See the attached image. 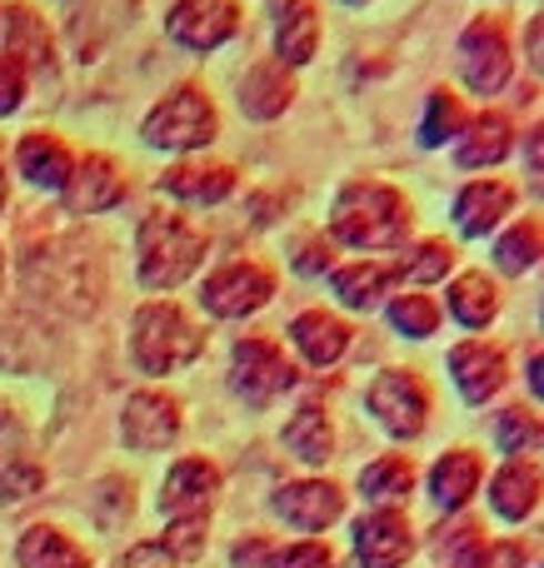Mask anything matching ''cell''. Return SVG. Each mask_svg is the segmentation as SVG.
Wrapping results in <instances>:
<instances>
[{"label": "cell", "instance_id": "12", "mask_svg": "<svg viewBox=\"0 0 544 568\" xmlns=\"http://www.w3.org/2000/svg\"><path fill=\"white\" fill-rule=\"evenodd\" d=\"M60 195H66L70 215H100V210H115L125 200V175H120V165L110 155H85L75 160Z\"/></svg>", "mask_w": 544, "mask_h": 568}, {"label": "cell", "instance_id": "11", "mask_svg": "<svg viewBox=\"0 0 544 568\" xmlns=\"http://www.w3.org/2000/svg\"><path fill=\"white\" fill-rule=\"evenodd\" d=\"M220 494V469L210 459H180L165 474V489H160V514L170 524L175 519H205L210 504Z\"/></svg>", "mask_w": 544, "mask_h": 568}, {"label": "cell", "instance_id": "46", "mask_svg": "<svg viewBox=\"0 0 544 568\" xmlns=\"http://www.w3.org/2000/svg\"><path fill=\"white\" fill-rule=\"evenodd\" d=\"M340 6H365V0H340Z\"/></svg>", "mask_w": 544, "mask_h": 568}, {"label": "cell", "instance_id": "27", "mask_svg": "<svg viewBox=\"0 0 544 568\" xmlns=\"http://www.w3.org/2000/svg\"><path fill=\"white\" fill-rule=\"evenodd\" d=\"M16 564L20 568H90V554L75 539H66L60 529H50V524H36V529L20 534Z\"/></svg>", "mask_w": 544, "mask_h": 568}, {"label": "cell", "instance_id": "17", "mask_svg": "<svg viewBox=\"0 0 544 568\" xmlns=\"http://www.w3.org/2000/svg\"><path fill=\"white\" fill-rule=\"evenodd\" d=\"M46 469L30 454V439L10 414H0V504H20L30 494H40Z\"/></svg>", "mask_w": 544, "mask_h": 568}, {"label": "cell", "instance_id": "19", "mask_svg": "<svg viewBox=\"0 0 544 568\" xmlns=\"http://www.w3.org/2000/svg\"><path fill=\"white\" fill-rule=\"evenodd\" d=\"M16 165L36 190H66L70 170H75V150L60 135H50V130H30L16 145Z\"/></svg>", "mask_w": 544, "mask_h": 568}, {"label": "cell", "instance_id": "16", "mask_svg": "<svg viewBox=\"0 0 544 568\" xmlns=\"http://www.w3.org/2000/svg\"><path fill=\"white\" fill-rule=\"evenodd\" d=\"M410 549H415V539H410V519L395 509H375L360 519L355 529V554L365 568H400L410 559Z\"/></svg>", "mask_w": 544, "mask_h": 568}, {"label": "cell", "instance_id": "7", "mask_svg": "<svg viewBox=\"0 0 544 568\" xmlns=\"http://www.w3.org/2000/svg\"><path fill=\"white\" fill-rule=\"evenodd\" d=\"M270 294H275V275L260 260H230L200 284V304L215 320H245V314L265 310Z\"/></svg>", "mask_w": 544, "mask_h": 568}, {"label": "cell", "instance_id": "29", "mask_svg": "<svg viewBox=\"0 0 544 568\" xmlns=\"http://www.w3.org/2000/svg\"><path fill=\"white\" fill-rule=\"evenodd\" d=\"M285 449L295 454V459H305V464H325L330 459V449H335V429H330V419L315 409V404H305V409L290 414Z\"/></svg>", "mask_w": 544, "mask_h": 568}, {"label": "cell", "instance_id": "6", "mask_svg": "<svg viewBox=\"0 0 544 568\" xmlns=\"http://www.w3.org/2000/svg\"><path fill=\"white\" fill-rule=\"evenodd\" d=\"M290 384H295V364L285 359V349L275 339L250 334V339L235 344V354H230V389L245 404H270Z\"/></svg>", "mask_w": 544, "mask_h": 568}, {"label": "cell", "instance_id": "43", "mask_svg": "<svg viewBox=\"0 0 544 568\" xmlns=\"http://www.w3.org/2000/svg\"><path fill=\"white\" fill-rule=\"evenodd\" d=\"M530 389L540 394V354H530Z\"/></svg>", "mask_w": 544, "mask_h": 568}, {"label": "cell", "instance_id": "24", "mask_svg": "<svg viewBox=\"0 0 544 568\" xmlns=\"http://www.w3.org/2000/svg\"><path fill=\"white\" fill-rule=\"evenodd\" d=\"M290 339H295V349L305 354V364L330 369V364L350 349V324L335 320V314H325V310H305V314H295V324H290Z\"/></svg>", "mask_w": 544, "mask_h": 568}, {"label": "cell", "instance_id": "2", "mask_svg": "<svg viewBox=\"0 0 544 568\" xmlns=\"http://www.w3.org/2000/svg\"><path fill=\"white\" fill-rule=\"evenodd\" d=\"M210 235L195 220L175 215V210H155L140 220L135 235V260H140V284L145 290H175L205 265Z\"/></svg>", "mask_w": 544, "mask_h": 568}, {"label": "cell", "instance_id": "40", "mask_svg": "<svg viewBox=\"0 0 544 568\" xmlns=\"http://www.w3.org/2000/svg\"><path fill=\"white\" fill-rule=\"evenodd\" d=\"M275 568H335L325 544H295V549L275 554Z\"/></svg>", "mask_w": 544, "mask_h": 568}, {"label": "cell", "instance_id": "23", "mask_svg": "<svg viewBox=\"0 0 544 568\" xmlns=\"http://www.w3.org/2000/svg\"><path fill=\"white\" fill-rule=\"evenodd\" d=\"M290 100H295V80H290V65H280V60H260V65H250L245 80H240V110H245L250 120L285 115Z\"/></svg>", "mask_w": 544, "mask_h": 568}, {"label": "cell", "instance_id": "8", "mask_svg": "<svg viewBox=\"0 0 544 568\" xmlns=\"http://www.w3.org/2000/svg\"><path fill=\"white\" fill-rule=\"evenodd\" d=\"M370 414L385 424L395 439H420L430 419V389L415 369H385L365 394Z\"/></svg>", "mask_w": 544, "mask_h": 568}, {"label": "cell", "instance_id": "33", "mask_svg": "<svg viewBox=\"0 0 544 568\" xmlns=\"http://www.w3.org/2000/svg\"><path fill=\"white\" fill-rule=\"evenodd\" d=\"M540 250H544V225H540V215H525L500 235L495 265L505 270V275H525V270L540 265Z\"/></svg>", "mask_w": 544, "mask_h": 568}, {"label": "cell", "instance_id": "9", "mask_svg": "<svg viewBox=\"0 0 544 568\" xmlns=\"http://www.w3.org/2000/svg\"><path fill=\"white\" fill-rule=\"evenodd\" d=\"M165 30L175 45L185 50H220L240 30V6L235 0H175L165 16Z\"/></svg>", "mask_w": 544, "mask_h": 568}, {"label": "cell", "instance_id": "31", "mask_svg": "<svg viewBox=\"0 0 544 568\" xmlns=\"http://www.w3.org/2000/svg\"><path fill=\"white\" fill-rule=\"evenodd\" d=\"M330 290L340 294L345 310H375L380 294L390 290V270L375 265V260H360V265H345L330 275Z\"/></svg>", "mask_w": 544, "mask_h": 568}, {"label": "cell", "instance_id": "32", "mask_svg": "<svg viewBox=\"0 0 544 568\" xmlns=\"http://www.w3.org/2000/svg\"><path fill=\"white\" fill-rule=\"evenodd\" d=\"M410 489H415V464H410L405 454H385V459H375L370 469H360V494H365L370 504L410 499Z\"/></svg>", "mask_w": 544, "mask_h": 568}, {"label": "cell", "instance_id": "35", "mask_svg": "<svg viewBox=\"0 0 544 568\" xmlns=\"http://www.w3.org/2000/svg\"><path fill=\"white\" fill-rule=\"evenodd\" d=\"M450 270H455V250H450L445 240H420L415 250L400 255V275L415 284H435V280H445Z\"/></svg>", "mask_w": 544, "mask_h": 568}, {"label": "cell", "instance_id": "28", "mask_svg": "<svg viewBox=\"0 0 544 568\" xmlns=\"http://www.w3.org/2000/svg\"><path fill=\"white\" fill-rule=\"evenodd\" d=\"M445 300H450V314H455L465 329H485V324L500 314V290H495V280H490L485 270L460 275L455 284H450Z\"/></svg>", "mask_w": 544, "mask_h": 568}, {"label": "cell", "instance_id": "4", "mask_svg": "<svg viewBox=\"0 0 544 568\" xmlns=\"http://www.w3.org/2000/svg\"><path fill=\"white\" fill-rule=\"evenodd\" d=\"M215 135H220V110L200 85H175L140 125V140L150 150H170V155L205 150Z\"/></svg>", "mask_w": 544, "mask_h": 568}, {"label": "cell", "instance_id": "37", "mask_svg": "<svg viewBox=\"0 0 544 568\" xmlns=\"http://www.w3.org/2000/svg\"><path fill=\"white\" fill-rule=\"evenodd\" d=\"M495 444L505 454H525L540 444V414L535 409H505L495 414Z\"/></svg>", "mask_w": 544, "mask_h": 568}, {"label": "cell", "instance_id": "26", "mask_svg": "<svg viewBox=\"0 0 544 568\" xmlns=\"http://www.w3.org/2000/svg\"><path fill=\"white\" fill-rule=\"evenodd\" d=\"M490 504H495L500 519L525 524L540 504V464L535 459H510L505 469L495 474V484H490Z\"/></svg>", "mask_w": 544, "mask_h": 568}, {"label": "cell", "instance_id": "44", "mask_svg": "<svg viewBox=\"0 0 544 568\" xmlns=\"http://www.w3.org/2000/svg\"><path fill=\"white\" fill-rule=\"evenodd\" d=\"M6 200H10V185H6V165H0V210H6Z\"/></svg>", "mask_w": 544, "mask_h": 568}, {"label": "cell", "instance_id": "25", "mask_svg": "<svg viewBox=\"0 0 544 568\" xmlns=\"http://www.w3.org/2000/svg\"><path fill=\"white\" fill-rule=\"evenodd\" d=\"M480 479H485V464H480V454L475 449H450L445 459L430 469V494H435V504L445 514H455V509H465V504L475 499Z\"/></svg>", "mask_w": 544, "mask_h": 568}, {"label": "cell", "instance_id": "5", "mask_svg": "<svg viewBox=\"0 0 544 568\" xmlns=\"http://www.w3.org/2000/svg\"><path fill=\"white\" fill-rule=\"evenodd\" d=\"M460 75L475 95H500L510 85V70H515V55H510V36L495 16H480L465 26L460 36Z\"/></svg>", "mask_w": 544, "mask_h": 568}, {"label": "cell", "instance_id": "42", "mask_svg": "<svg viewBox=\"0 0 544 568\" xmlns=\"http://www.w3.org/2000/svg\"><path fill=\"white\" fill-rule=\"evenodd\" d=\"M295 270L300 275H320V270H330V240L310 235L305 245H300V255H295Z\"/></svg>", "mask_w": 544, "mask_h": 568}, {"label": "cell", "instance_id": "15", "mask_svg": "<svg viewBox=\"0 0 544 568\" xmlns=\"http://www.w3.org/2000/svg\"><path fill=\"white\" fill-rule=\"evenodd\" d=\"M235 165H220V160H185V165L160 175V195H175L185 205H220L235 195Z\"/></svg>", "mask_w": 544, "mask_h": 568}, {"label": "cell", "instance_id": "22", "mask_svg": "<svg viewBox=\"0 0 544 568\" xmlns=\"http://www.w3.org/2000/svg\"><path fill=\"white\" fill-rule=\"evenodd\" d=\"M0 50H6V55H16L26 70L30 65L46 70V60H50L46 20H40L30 6H20V0H0Z\"/></svg>", "mask_w": 544, "mask_h": 568}, {"label": "cell", "instance_id": "45", "mask_svg": "<svg viewBox=\"0 0 544 568\" xmlns=\"http://www.w3.org/2000/svg\"><path fill=\"white\" fill-rule=\"evenodd\" d=\"M0 275H6V250H0Z\"/></svg>", "mask_w": 544, "mask_h": 568}, {"label": "cell", "instance_id": "39", "mask_svg": "<svg viewBox=\"0 0 544 568\" xmlns=\"http://www.w3.org/2000/svg\"><path fill=\"white\" fill-rule=\"evenodd\" d=\"M165 549L175 554V564L195 559V554L205 549V519H175L170 524V534H165Z\"/></svg>", "mask_w": 544, "mask_h": 568}, {"label": "cell", "instance_id": "3", "mask_svg": "<svg viewBox=\"0 0 544 568\" xmlns=\"http://www.w3.org/2000/svg\"><path fill=\"white\" fill-rule=\"evenodd\" d=\"M205 349V334L190 320L180 304L170 300H150L135 310V324H130V354L145 374H175L185 369L190 359H200Z\"/></svg>", "mask_w": 544, "mask_h": 568}, {"label": "cell", "instance_id": "36", "mask_svg": "<svg viewBox=\"0 0 544 568\" xmlns=\"http://www.w3.org/2000/svg\"><path fill=\"white\" fill-rule=\"evenodd\" d=\"M390 324H395L400 334H410V339H430V334L440 329V304L430 300V294H400V300L390 304Z\"/></svg>", "mask_w": 544, "mask_h": 568}, {"label": "cell", "instance_id": "21", "mask_svg": "<svg viewBox=\"0 0 544 568\" xmlns=\"http://www.w3.org/2000/svg\"><path fill=\"white\" fill-rule=\"evenodd\" d=\"M510 150H515V125H510V115H500V110L470 115L465 130H460V140H455V160H460L465 170L500 165Z\"/></svg>", "mask_w": 544, "mask_h": 568}, {"label": "cell", "instance_id": "41", "mask_svg": "<svg viewBox=\"0 0 544 568\" xmlns=\"http://www.w3.org/2000/svg\"><path fill=\"white\" fill-rule=\"evenodd\" d=\"M115 568H175V554L165 544H135L130 554H120Z\"/></svg>", "mask_w": 544, "mask_h": 568}, {"label": "cell", "instance_id": "13", "mask_svg": "<svg viewBox=\"0 0 544 568\" xmlns=\"http://www.w3.org/2000/svg\"><path fill=\"white\" fill-rule=\"evenodd\" d=\"M450 374H455L460 399H465V404H485V399H495V394L505 389L510 364H505V354H500L495 344L465 339V344H455V349H450Z\"/></svg>", "mask_w": 544, "mask_h": 568}, {"label": "cell", "instance_id": "10", "mask_svg": "<svg viewBox=\"0 0 544 568\" xmlns=\"http://www.w3.org/2000/svg\"><path fill=\"white\" fill-rule=\"evenodd\" d=\"M120 439L135 454L170 449L180 439V404L165 389H135L125 399V414H120Z\"/></svg>", "mask_w": 544, "mask_h": 568}, {"label": "cell", "instance_id": "34", "mask_svg": "<svg viewBox=\"0 0 544 568\" xmlns=\"http://www.w3.org/2000/svg\"><path fill=\"white\" fill-rule=\"evenodd\" d=\"M435 559H440V568H490V549L475 524H455V529L440 534Z\"/></svg>", "mask_w": 544, "mask_h": 568}, {"label": "cell", "instance_id": "38", "mask_svg": "<svg viewBox=\"0 0 544 568\" xmlns=\"http://www.w3.org/2000/svg\"><path fill=\"white\" fill-rule=\"evenodd\" d=\"M30 95V70L16 55H0V115H16Z\"/></svg>", "mask_w": 544, "mask_h": 568}, {"label": "cell", "instance_id": "14", "mask_svg": "<svg viewBox=\"0 0 544 568\" xmlns=\"http://www.w3.org/2000/svg\"><path fill=\"white\" fill-rule=\"evenodd\" d=\"M275 514L285 524H295V529L315 534V529H330V524L345 514V494L335 489L330 479H300V484H285V489H275Z\"/></svg>", "mask_w": 544, "mask_h": 568}, {"label": "cell", "instance_id": "30", "mask_svg": "<svg viewBox=\"0 0 544 568\" xmlns=\"http://www.w3.org/2000/svg\"><path fill=\"white\" fill-rule=\"evenodd\" d=\"M470 110L455 90H430V105H425V120H420V145L425 150H440V145H455L460 130H465Z\"/></svg>", "mask_w": 544, "mask_h": 568}, {"label": "cell", "instance_id": "18", "mask_svg": "<svg viewBox=\"0 0 544 568\" xmlns=\"http://www.w3.org/2000/svg\"><path fill=\"white\" fill-rule=\"evenodd\" d=\"M510 210H515V190H510L505 180H490V175L470 180V185L455 195V230L470 240H485Z\"/></svg>", "mask_w": 544, "mask_h": 568}, {"label": "cell", "instance_id": "1", "mask_svg": "<svg viewBox=\"0 0 544 568\" xmlns=\"http://www.w3.org/2000/svg\"><path fill=\"white\" fill-rule=\"evenodd\" d=\"M410 225V200L400 195L385 180H350L335 195L330 210V245H350V250H395L405 245Z\"/></svg>", "mask_w": 544, "mask_h": 568}, {"label": "cell", "instance_id": "20", "mask_svg": "<svg viewBox=\"0 0 544 568\" xmlns=\"http://www.w3.org/2000/svg\"><path fill=\"white\" fill-rule=\"evenodd\" d=\"M275 60L280 65H310L320 50L315 0H275Z\"/></svg>", "mask_w": 544, "mask_h": 568}]
</instances>
